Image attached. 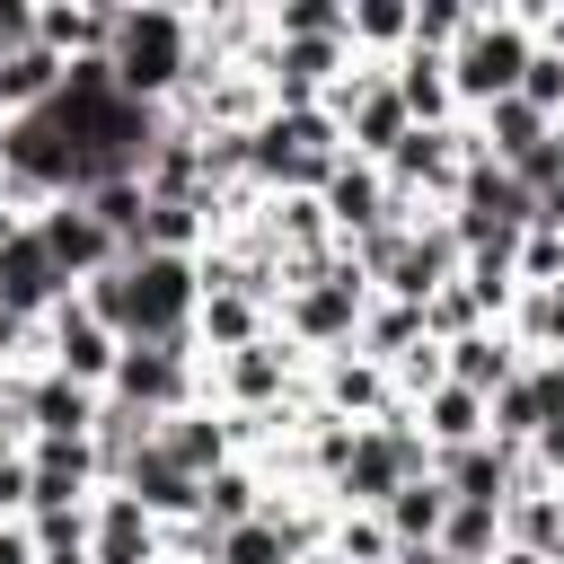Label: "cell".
Segmentation results:
<instances>
[{
    "label": "cell",
    "mask_w": 564,
    "mask_h": 564,
    "mask_svg": "<svg viewBox=\"0 0 564 564\" xmlns=\"http://www.w3.org/2000/svg\"><path fill=\"white\" fill-rule=\"evenodd\" d=\"M88 308L123 344H185V317L203 308V264L194 256H123L88 282Z\"/></svg>",
    "instance_id": "1"
},
{
    "label": "cell",
    "mask_w": 564,
    "mask_h": 564,
    "mask_svg": "<svg viewBox=\"0 0 564 564\" xmlns=\"http://www.w3.org/2000/svg\"><path fill=\"white\" fill-rule=\"evenodd\" d=\"M106 70H115L123 97L159 106L194 70V18H176V9H123L115 18V44H106Z\"/></svg>",
    "instance_id": "2"
},
{
    "label": "cell",
    "mask_w": 564,
    "mask_h": 564,
    "mask_svg": "<svg viewBox=\"0 0 564 564\" xmlns=\"http://www.w3.org/2000/svg\"><path fill=\"white\" fill-rule=\"evenodd\" d=\"M335 115L326 106H273L264 123H247V167L264 185H326L335 176Z\"/></svg>",
    "instance_id": "3"
},
{
    "label": "cell",
    "mask_w": 564,
    "mask_h": 564,
    "mask_svg": "<svg viewBox=\"0 0 564 564\" xmlns=\"http://www.w3.org/2000/svg\"><path fill=\"white\" fill-rule=\"evenodd\" d=\"M529 62H538V35L520 18H467V35L449 44V88L494 106V97H520Z\"/></svg>",
    "instance_id": "4"
},
{
    "label": "cell",
    "mask_w": 564,
    "mask_h": 564,
    "mask_svg": "<svg viewBox=\"0 0 564 564\" xmlns=\"http://www.w3.org/2000/svg\"><path fill=\"white\" fill-rule=\"evenodd\" d=\"M106 405L150 414V423L185 414V344H123V361L106 379Z\"/></svg>",
    "instance_id": "5"
},
{
    "label": "cell",
    "mask_w": 564,
    "mask_h": 564,
    "mask_svg": "<svg viewBox=\"0 0 564 564\" xmlns=\"http://www.w3.org/2000/svg\"><path fill=\"white\" fill-rule=\"evenodd\" d=\"M35 238H44V256L62 264V282H97L106 264H123V247L106 238V220L79 203V194H62V203H44L35 212Z\"/></svg>",
    "instance_id": "6"
},
{
    "label": "cell",
    "mask_w": 564,
    "mask_h": 564,
    "mask_svg": "<svg viewBox=\"0 0 564 564\" xmlns=\"http://www.w3.org/2000/svg\"><path fill=\"white\" fill-rule=\"evenodd\" d=\"M62 300H70V282H62V264L44 256L35 220H26V229H9V220H0V308H9V317H35V308L53 317Z\"/></svg>",
    "instance_id": "7"
},
{
    "label": "cell",
    "mask_w": 564,
    "mask_h": 564,
    "mask_svg": "<svg viewBox=\"0 0 564 564\" xmlns=\"http://www.w3.org/2000/svg\"><path fill=\"white\" fill-rule=\"evenodd\" d=\"M115 361H123V335H115L88 300H62V308H53V370L79 379V388H106Z\"/></svg>",
    "instance_id": "8"
},
{
    "label": "cell",
    "mask_w": 564,
    "mask_h": 564,
    "mask_svg": "<svg viewBox=\"0 0 564 564\" xmlns=\"http://www.w3.org/2000/svg\"><path fill=\"white\" fill-rule=\"evenodd\" d=\"M352 326H361V264L344 256V264H326L317 282H300V291H291V335L335 344V335H352Z\"/></svg>",
    "instance_id": "9"
},
{
    "label": "cell",
    "mask_w": 564,
    "mask_h": 564,
    "mask_svg": "<svg viewBox=\"0 0 564 564\" xmlns=\"http://www.w3.org/2000/svg\"><path fill=\"white\" fill-rule=\"evenodd\" d=\"M18 414L35 423V441H97V423H106L97 388H79V379H62V370H44V379L18 397Z\"/></svg>",
    "instance_id": "10"
},
{
    "label": "cell",
    "mask_w": 564,
    "mask_h": 564,
    "mask_svg": "<svg viewBox=\"0 0 564 564\" xmlns=\"http://www.w3.org/2000/svg\"><path fill=\"white\" fill-rule=\"evenodd\" d=\"M88 476H97V441H35V449H26L35 511H79Z\"/></svg>",
    "instance_id": "11"
},
{
    "label": "cell",
    "mask_w": 564,
    "mask_h": 564,
    "mask_svg": "<svg viewBox=\"0 0 564 564\" xmlns=\"http://www.w3.org/2000/svg\"><path fill=\"white\" fill-rule=\"evenodd\" d=\"M432 476L449 485V502H494V511H511V449H502V441H467V449H449Z\"/></svg>",
    "instance_id": "12"
},
{
    "label": "cell",
    "mask_w": 564,
    "mask_h": 564,
    "mask_svg": "<svg viewBox=\"0 0 564 564\" xmlns=\"http://www.w3.org/2000/svg\"><path fill=\"white\" fill-rule=\"evenodd\" d=\"M88 564H159V520L132 494H106V511L88 529Z\"/></svg>",
    "instance_id": "13"
},
{
    "label": "cell",
    "mask_w": 564,
    "mask_h": 564,
    "mask_svg": "<svg viewBox=\"0 0 564 564\" xmlns=\"http://www.w3.org/2000/svg\"><path fill=\"white\" fill-rule=\"evenodd\" d=\"M458 176H467V159H458V132H441V123H414L388 150V185H458Z\"/></svg>",
    "instance_id": "14"
},
{
    "label": "cell",
    "mask_w": 564,
    "mask_h": 564,
    "mask_svg": "<svg viewBox=\"0 0 564 564\" xmlns=\"http://www.w3.org/2000/svg\"><path fill=\"white\" fill-rule=\"evenodd\" d=\"M123 494H132L150 520H159V511H203V476H185V467H176L159 441H150V449L123 467Z\"/></svg>",
    "instance_id": "15"
},
{
    "label": "cell",
    "mask_w": 564,
    "mask_h": 564,
    "mask_svg": "<svg viewBox=\"0 0 564 564\" xmlns=\"http://www.w3.org/2000/svg\"><path fill=\"white\" fill-rule=\"evenodd\" d=\"M344 132L361 141V150H397L405 132H414V115H405V97H397V79H370V88H352V106H344Z\"/></svg>",
    "instance_id": "16"
},
{
    "label": "cell",
    "mask_w": 564,
    "mask_h": 564,
    "mask_svg": "<svg viewBox=\"0 0 564 564\" xmlns=\"http://www.w3.org/2000/svg\"><path fill=\"white\" fill-rule=\"evenodd\" d=\"M555 141V115H538L529 97H494L485 106V150H494V167H520L529 150H546Z\"/></svg>",
    "instance_id": "17"
},
{
    "label": "cell",
    "mask_w": 564,
    "mask_h": 564,
    "mask_svg": "<svg viewBox=\"0 0 564 564\" xmlns=\"http://www.w3.org/2000/svg\"><path fill=\"white\" fill-rule=\"evenodd\" d=\"M326 212H335L352 238L388 229V176H379V167H352V159H335V176H326Z\"/></svg>",
    "instance_id": "18"
},
{
    "label": "cell",
    "mask_w": 564,
    "mask_h": 564,
    "mask_svg": "<svg viewBox=\"0 0 564 564\" xmlns=\"http://www.w3.org/2000/svg\"><path fill=\"white\" fill-rule=\"evenodd\" d=\"M159 449H167L185 476H220V467H229V423H220V414H167V423H159Z\"/></svg>",
    "instance_id": "19"
},
{
    "label": "cell",
    "mask_w": 564,
    "mask_h": 564,
    "mask_svg": "<svg viewBox=\"0 0 564 564\" xmlns=\"http://www.w3.org/2000/svg\"><path fill=\"white\" fill-rule=\"evenodd\" d=\"M291 546H300V529L282 511H256V520H238V529L212 538V564H300Z\"/></svg>",
    "instance_id": "20"
},
{
    "label": "cell",
    "mask_w": 564,
    "mask_h": 564,
    "mask_svg": "<svg viewBox=\"0 0 564 564\" xmlns=\"http://www.w3.org/2000/svg\"><path fill=\"white\" fill-rule=\"evenodd\" d=\"M379 520H388V538H397V546H441V520H449V485H441V476H414V485H405V494H397Z\"/></svg>",
    "instance_id": "21"
},
{
    "label": "cell",
    "mask_w": 564,
    "mask_h": 564,
    "mask_svg": "<svg viewBox=\"0 0 564 564\" xmlns=\"http://www.w3.org/2000/svg\"><path fill=\"white\" fill-rule=\"evenodd\" d=\"M441 361H449V379H458V388H476V397H502V388H511V344H502V335H485V326H476V335H458V344H441Z\"/></svg>",
    "instance_id": "22"
},
{
    "label": "cell",
    "mask_w": 564,
    "mask_h": 564,
    "mask_svg": "<svg viewBox=\"0 0 564 564\" xmlns=\"http://www.w3.org/2000/svg\"><path fill=\"white\" fill-rule=\"evenodd\" d=\"M494 546H502V511H494V502H449L441 555H449V564H494Z\"/></svg>",
    "instance_id": "23"
},
{
    "label": "cell",
    "mask_w": 564,
    "mask_h": 564,
    "mask_svg": "<svg viewBox=\"0 0 564 564\" xmlns=\"http://www.w3.org/2000/svg\"><path fill=\"white\" fill-rule=\"evenodd\" d=\"M511 538L538 564H564V494H511Z\"/></svg>",
    "instance_id": "24"
},
{
    "label": "cell",
    "mask_w": 564,
    "mask_h": 564,
    "mask_svg": "<svg viewBox=\"0 0 564 564\" xmlns=\"http://www.w3.org/2000/svg\"><path fill=\"white\" fill-rule=\"evenodd\" d=\"M423 414H432V441H449V449L485 441V397H476V388H458V379H441V388L423 397Z\"/></svg>",
    "instance_id": "25"
},
{
    "label": "cell",
    "mask_w": 564,
    "mask_h": 564,
    "mask_svg": "<svg viewBox=\"0 0 564 564\" xmlns=\"http://www.w3.org/2000/svg\"><path fill=\"white\" fill-rule=\"evenodd\" d=\"M282 370H291L282 344H247V352H229V397L238 405H264V397H282Z\"/></svg>",
    "instance_id": "26"
},
{
    "label": "cell",
    "mask_w": 564,
    "mask_h": 564,
    "mask_svg": "<svg viewBox=\"0 0 564 564\" xmlns=\"http://www.w3.org/2000/svg\"><path fill=\"white\" fill-rule=\"evenodd\" d=\"M203 335H212L220 352H247V344H256V300H247V291H203Z\"/></svg>",
    "instance_id": "27"
},
{
    "label": "cell",
    "mask_w": 564,
    "mask_h": 564,
    "mask_svg": "<svg viewBox=\"0 0 564 564\" xmlns=\"http://www.w3.org/2000/svg\"><path fill=\"white\" fill-rule=\"evenodd\" d=\"M485 423H494V441H502V449H511V441H538V432H546L538 388H529V379H511L502 397H485Z\"/></svg>",
    "instance_id": "28"
},
{
    "label": "cell",
    "mask_w": 564,
    "mask_h": 564,
    "mask_svg": "<svg viewBox=\"0 0 564 564\" xmlns=\"http://www.w3.org/2000/svg\"><path fill=\"white\" fill-rule=\"evenodd\" d=\"M203 520H212V538H220V529H238V520H256V476H247V467L203 476Z\"/></svg>",
    "instance_id": "29"
},
{
    "label": "cell",
    "mask_w": 564,
    "mask_h": 564,
    "mask_svg": "<svg viewBox=\"0 0 564 564\" xmlns=\"http://www.w3.org/2000/svg\"><path fill=\"white\" fill-rule=\"evenodd\" d=\"M273 35H282V44H326V35H344V9H335V0H291V9L273 18Z\"/></svg>",
    "instance_id": "30"
},
{
    "label": "cell",
    "mask_w": 564,
    "mask_h": 564,
    "mask_svg": "<svg viewBox=\"0 0 564 564\" xmlns=\"http://www.w3.org/2000/svg\"><path fill=\"white\" fill-rule=\"evenodd\" d=\"M344 35L397 44V35H414V9H397V0H361V9H344Z\"/></svg>",
    "instance_id": "31"
},
{
    "label": "cell",
    "mask_w": 564,
    "mask_h": 564,
    "mask_svg": "<svg viewBox=\"0 0 564 564\" xmlns=\"http://www.w3.org/2000/svg\"><path fill=\"white\" fill-rule=\"evenodd\" d=\"M476 291L467 282H449V291H432V308H423V326H441V335H476Z\"/></svg>",
    "instance_id": "32"
},
{
    "label": "cell",
    "mask_w": 564,
    "mask_h": 564,
    "mask_svg": "<svg viewBox=\"0 0 564 564\" xmlns=\"http://www.w3.org/2000/svg\"><path fill=\"white\" fill-rule=\"evenodd\" d=\"M520 97H529L538 115H555V106H564V53H555V44H538V62H529V79H520Z\"/></svg>",
    "instance_id": "33"
},
{
    "label": "cell",
    "mask_w": 564,
    "mask_h": 564,
    "mask_svg": "<svg viewBox=\"0 0 564 564\" xmlns=\"http://www.w3.org/2000/svg\"><path fill=\"white\" fill-rule=\"evenodd\" d=\"M335 405H361V414H379V370H335Z\"/></svg>",
    "instance_id": "34"
},
{
    "label": "cell",
    "mask_w": 564,
    "mask_h": 564,
    "mask_svg": "<svg viewBox=\"0 0 564 564\" xmlns=\"http://www.w3.org/2000/svg\"><path fill=\"white\" fill-rule=\"evenodd\" d=\"M26 44H35V9H26V0H0V62L26 53Z\"/></svg>",
    "instance_id": "35"
},
{
    "label": "cell",
    "mask_w": 564,
    "mask_h": 564,
    "mask_svg": "<svg viewBox=\"0 0 564 564\" xmlns=\"http://www.w3.org/2000/svg\"><path fill=\"white\" fill-rule=\"evenodd\" d=\"M529 388H538V414H546V423H564V352H555V361H538V370H529Z\"/></svg>",
    "instance_id": "36"
},
{
    "label": "cell",
    "mask_w": 564,
    "mask_h": 564,
    "mask_svg": "<svg viewBox=\"0 0 564 564\" xmlns=\"http://www.w3.org/2000/svg\"><path fill=\"white\" fill-rule=\"evenodd\" d=\"M529 326H538V335H546V344L564 352V282H546V291L529 300Z\"/></svg>",
    "instance_id": "37"
},
{
    "label": "cell",
    "mask_w": 564,
    "mask_h": 564,
    "mask_svg": "<svg viewBox=\"0 0 564 564\" xmlns=\"http://www.w3.org/2000/svg\"><path fill=\"white\" fill-rule=\"evenodd\" d=\"M0 564H35V529H0Z\"/></svg>",
    "instance_id": "38"
},
{
    "label": "cell",
    "mask_w": 564,
    "mask_h": 564,
    "mask_svg": "<svg viewBox=\"0 0 564 564\" xmlns=\"http://www.w3.org/2000/svg\"><path fill=\"white\" fill-rule=\"evenodd\" d=\"M18 423H26V414H9V405H0V467H18Z\"/></svg>",
    "instance_id": "39"
},
{
    "label": "cell",
    "mask_w": 564,
    "mask_h": 564,
    "mask_svg": "<svg viewBox=\"0 0 564 564\" xmlns=\"http://www.w3.org/2000/svg\"><path fill=\"white\" fill-rule=\"evenodd\" d=\"M538 229H555V238H564V185H555V194L538 203Z\"/></svg>",
    "instance_id": "40"
},
{
    "label": "cell",
    "mask_w": 564,
    "mask_h": 564,
    "mask_svg": "<svg viewBox=\"0 0 564 564\" xmlns=\"http://www.w3.org/2000/svg\"><path fill=\"white\" fill-rule=\"evenodd\" d=\"M555 150H564V115H555Z\"/></svg>",
    "instance_id": "41"
},
{
    "label": "cell",
    "mask_w": 564,
    "mask_h": 564,
    "mask_svg": "<svg viewBox=\"0 0 564 564\" xmlns=\"http://www.w3.org/2000/svg\"><path fill=\"white\" fill-rule=\"evenodd\" d=\"M0 194H9V159H0Z\"/></svg>",
    "instance_id": "42"
},
{
    "label": "cell",
    "mask_w": 564,
    "mask_h": 564,
    "mask_svg": "<svg viewBox=\"0 0 564 564\" xmlns=\"http://www.w3.org/2000/svg\"><path fill=\"white\" fill-rule=\"evenodd\" d=\"M300 564H326V555H300Z\"/></svg>",
    "instance_id": "43"
}]
</instances>
